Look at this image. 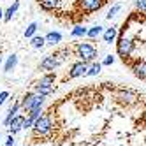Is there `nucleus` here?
<instances>
[{"label": "nucleus", "mask_w": 146, "mask_h": 146, "mask_svg": "<svg viewBox=\"0 0 146 146\" xmlns=\"http://www.w3.org/2000/svg\"><path fill=\"white\" fill-rule=\"evenodd\" d=\"M135 48V37H130L123 28V34L116 35V53L123 62H129Z\"/></svg>", "instance_id": "f257e3e1"}, {"label": "nucleus", "mask_w": 146, "mask_h": 146, "mask_svg": "<svg viewBox=\"0 0 146 146\" xmlns=\"http://www.w3.org/2000/svg\"><path fill=\"white\" fill-rule=\"evenodd\" d=\"M32 129H34V135H37V137H46V135H49L51 132H53V129H55L51 113L40 114V116L34 121Z\"/></svg>", "instance_id": "f03ea898"}, {"label": "nucleus", "mask_w": 146, "mask_h": 146, "mask_svg": "<svg viewBox=\"0 0 146 146\" xmlns=\"http://www.w3.org/2000/svg\"><path fill=\"white\" fill-rule=\"evenodd\" d=\"M74 53H76V56L81 62H86V64H90V62H93V60L97 58V49L93 48L90 42H79V44H76Z\"/></svg>", "instance_id": "7ed1b4c3"}, {"label": "nucleus", "mask_w": 146, "mask_h": 146, "mask_svg": "<svg viewBox=\"0 0 146 146\" xmlns=\"http://www.w3.org/2000/svg\"><path fill=\"white\" fill-rule=\"evenodd\" d=\"M44 100H46V97L39 95V93H35V92H30V93H27V95L21 99V102H19V108H21V111L28 113L30 109L35 108V106H42Z\"/></svg>", "instance_id": "20e7f679"}, {"label": "nucleus", "mask_w": 146, "mask_h": 146, "mask_svg": "<svg viewBox=\"0 0 146 146\" xmlns=\"http://www.w3.org/2000/svg\"><path fill=\"white\" fill-rule=\"evenodd\" d=\"M106 2H108V0H78V2H76V9L81 14L86 16V14H92V13L99 11Z\"/></svg>", "instance_id": "39448f33"}, {"label": "nucleus", "mask_w": 146, "mask_h": 146, "mask_svg": "<svg viewBox=\"0 0 146 146\" xmlns=\"http://www.w3.org/2000/svg\"><path fill=\"white\" fill-rule=\"evenodd\" d=\"M86 69H88V64H86V62H81V60L76 62V64H72V65H70V70L67 72V76L64 78V81L85 76V74H86Z\"/></svg>", "instance_id": "423d86ee"}, {"label": "nucleus", "mask_w": 146, "mask_h": 146, "mask_svg": "<svg viewBox=\"0 0 146 146\" xmlns=\"http://www.w3.org/2000/svg\"><path fill=\"white\" fill-rule=\"evenodd\" d=\"M39 67L42 69V70H48V72H55V69H58V67H60V64H58L56 56L51 53V55H46L42 60H40Z\"/></svg>", "instance_id": "0eeeda50"}, {"label": "nucleus", "mask_w": 146, "mask_h": 146, "mask_svg": "<svg viewBox=\"0 0 146 146\" xmlns=\"http://www.w3.org/2000/svg\"><path fill=\"white\" fill-rule=\"evenodd\" d=\"M23 121H25V116H23V114H16V116H14L11 121H9L7 129H9V132H11V135L18 134L19 130L23 129Z\"/></svg>", "instance_id": "6e6552de"}, {"label": "nucleus", "mask_w": 146, "mask_h": 146, "mask_svg": "<svg viewBox=\"0 0 146 146\" xmlns=\"http://www.w3.org/2000/svg\"><path fill=\"white\" fill-rule=\"evenodd\" d=\"M55 79H56V74L55 72H48L40 78L34 86H42V88H55Z\"/></svg>", "instance_id": "1a4fd4ad"}, {"label": "nucleus", "mask_w": 146, "mask_h": 146, "mask_svg": "<svg viewBox=\"0 0 146 146\" xmlns=\"http://www.w3.org/2000/svg\"><path fill=\"white\" fill-rule=\"evenodd\" d=\"M62 39H64V35H62L60 32H48L44 35V42L49 44V46H58L62 42Z\"/></svg>", "instance_id": "9d476101"}, {"label": "nucleus", "mask_w": 146, "mask_h": 146, "mask_svg": "<svg viewBox=\"0 0 146 146\" xmlns=\"http://www.w3.org/2000/svg\"><path fill=\"white\" fill-rule=\"evenodd\" d=\"M18 9H19V0H14V2H13V5H9V7L5 9V11H4V14H2V19H4L5 23H9V21L13 19V16L16 14V11H18Z\"/></svg>", "instance_id": "9b49d317"}, {"label": "nucleus", "mask_w": 146, "mask_h": 146, "mask_svg": "<svg viewBox=\"0 0 146 146\" xmlns=\"http://www.w3.org/2000/svg\"><path fill=\"white\" fill-rule=\"evenodd\" d=\"M116 35H118V27H111V28H106V32H102V39L106 44H111L116 40Z\"/></svg>", "instance_id": "f8f14e48"}, {"label": "nucleus", "mask_w": 146, "mask_h": 146, "mask_svg": "<svg viewBox=\"0 0 146 146\" xmlns=\"http://www.w3.org/2000/svg\"><path fill=\"white\" fill-rule=\"evenodd\" d=\"M37 2H39L40 9H44V11H55L62 0H37Z\"/></svg>", "instance_id": "ddd939ff"}, {"label": "nucleus", "mask_w": 146, "mask_h": 146, "mask_svg": "<svg viewBox=\"0 0 146 146\" xmlns=\"http://www.w3.org/2000/svg\"><path fill=\"white\" fill-rule=\"evenodd\" d=\"M19 109H21V108H19V102L16 100L14 104H13V106L11 108H9V111H7V116L4 118V125H5V127H7V125H9V121H11L14 116H16V114H18V111Z\"/></svg>", "instance_id": "4468645a"}, {"label": "nucleus", "mask_w": 146, "mask_h": 146, "mask_svg": "<svg viewBox=\"0 0 146 146\" xmlns=\"http://www.w3.org/2000/svg\"><path fill=\"white\" fill-rule=\"evenodd\" d=\"M146 64H144V60H141V62H137V64L134 65V74L137 76L141 81H144L146 79Z\"/></svg>", "instance_id": "2eb2a0df"}, {"label": "nucleus", "mask_w": 146, "mask_h": 146, "mask_svg": "<svg viewBox=\"0 0 146 146\" xmlns=\"http://www.w3.org/2000/svg\"><path fill=\"white\" fill-rule=\"evenodd\" d=\"M102 32H104V28H102L100 25L92 27V28H86V37H88L90 40H95L99 35H102Z\"/></svg>", "instance_id": "dca6fc26"}, {"label": "nucleus", "mask_w": 146, "mask_h": 146, "mask_svg": "<svg viewBox=\"0 0 146 146\" xmlns=\"http://www.w3.org/2000/svg\"><path fill=\"white\" fill-rule=\"evenodd\" d=\"M100 69H102V65L99 64V62H90V64H88V69H86V74H85V76H88V78H92V76H97L99 72H100Z\"/></svg>", "instance_id": "f3484780"}, {"label": "nucleus", "mask_w": 146, "mask_h": 146, "mask_svg": "<svg viewBox=\"0 0 146 146\" xmlns=\"http://www.w3.org/2000/svg\"><path fill=\"white\" fill-rule=\"evenodd\" d=\"M16 65H18V56H16V55H11V56H7L5 64H4V72H11V70H13Z\"/></svg>", "instance_id": "a211bd4d"}, {"label": "nucleus", "mask_w": 146, "mask_h": 146, "mask_svg": "<svg viewBox=\"0 0 146 146\" xmlns=\"http://www.w3.org/2000/svg\"><path fill=\"white\" fill-rule=\"evenodd\" d=\"M30 46H32L34 49H42V48L46 46L44 37H40V35H34V37H30Z\"/></svg>", "instance_id": "6ab92c4d"}, {"label": "nucleus", "mask_w": 146, "mask_h": 146, "mask_svg": "<svg viewBox=\"0 0 146 146\" xmlns=\"http://www.w3.org/2000/svg\"><path fill=\"white\" fill-rule=\"evenodd\" d=\"M120 99L125 100V102H135L137 100V95H135L134 92H130V90H125V92L120 93Z\"/></svg>", "instance_id": "aec40b11"}, {"label": "nucleus", "mask_w": 146, "mask_h": 146, "mask_svg": "<svg viewBox=\"0 0 146 146\" xmlns=\"http://www.w3.org/2000/svg\"><path fill=\"white\" fill-rule=\"evenodd\" d=\"M40 114H42V106H35V108H32V109L27 113V116H28V118H32V120L35 121V120L40 116Z\"/></svg>", "instance_id": "412c9836"}, {"label": "nucleus", "mask_w": 146, "mask_h": 146, "mask_svg": "<svg viewBox=\"0 0 146 146\" xmlns=\"http://www.w3.org/2000/svg\"><path fill=\"white\" fill-rule=\"evenodd\" d=\"M37 27H39V25H37V21H32V23H30V25L25 28V37H27V39L34 37V35H35V32H37Z\"/></svg>", "instance_id": "4be33fe9"}, {"label": "nucleus", "mask_w": 146, "mask_h": 146, "mask_svg": "<svg viewBox=\"0 0 146 146\" xmlns=\"http://www.w3.org/2000/svg\"><path fill=\"white\" fill-rule=\"evenodd\" d=\"M70 35H72V37H85V35H86V28H85V27H81V25H78V27L72 28Z\"/></svg>", "instance_id": "5701e85b"}, {"label": "nucleus", "mask_w": 146, "mask_h": 146, "mask_svg": "<svg viewBox=\"0 0 146 146\" xmlns=\"http://www.w3.org/2000/svg\"><path fill=\"white\" fill-rule=\"evenodd\" d=\"M120 9H121V5H120V4H116V5H113V7L109 9V13H108V16H106V18H108V19L114 18V16H116V14L120 13Z\"/></svg>", "instance_id": "b1692460"}, {"label": "nucleus", "mask_w": 146, "mask_h": 146, "mask_svg": "<svg viewBox=\"0 0 146 146\" xmlns=\"http://www.w3.org/2000/svg\"><path fill=\"white\" fill-rule=\"evenodd\" d=\"M135 7L144 14V11H146V0H135Z\"/></svg>", "instance_id": "393cba45"}, {"label": "nucleus", "mask_w": 146, "mask_h": 146, "mask_svg": "<svg viewBox=\"0 0 146 146\" xmlns=\"http://www.w3.org/2000/svg\"><path fill=\"white\" fill-rule=\"evenodd\" d=\"M111 64H114V56H113V55H108L106 58L100 62V65H102V67H104V65H111Z\"/></svg>", "instance_id": "a878e982"}, {"label": "nucleus", "mask_w": 146, "mask_h": 146, "mask_svg": "<svg viewBox=\"0 0 146 146\" xmlns=\"http://www.w3.org/2000/svg\"><path fill=\"white\" fill-rule=\"evenodd\" d=\"M32 125H34V120H32V118H28V116H25L23 129H32Z\"/></svg>", "instance_id": "bb28decb"}, {"label": "nucleus", "mask_w": 146, "mask_h": 146, "mask_svg": "<svg viewBox=\"0 0 146 146\" xmlns=\"http://www.w3.org/2000/svg\"><path fill=\"white\" fill-rule=\"evenodd\" d=\"M9 99V92H0V108L4 106V102Z\"/></svg>", "instance_id": "cd10ccee"}, {"label": "nucleus", "mask_w": 146, "mask_h": 146, "mask_svg": "<svg viewBox=\"0 0 146 146\" xmlns=\"http://www.w3.org/2000/svg\"><path fill=\"white\" fill-rule=\"evenodd\" d=\"M5 146H14V137L11 134H9V137H7V143H5Z\"/></svg>", "instance_id": "c85d7f7f"}, {"label": "nucleus", "mask_w": 146, "mask_h": 146, "mask_svg": "<svg viewBox=\"0 0 146 146\" xmlns=\"http://www.w3.org/2000/svg\"><path fill=\"white\" fill-rule=\"evenodd\" d=\"M2 14H4V11H2V9H0V19H2Z\"/></svg>", "instance_id": "c756f323"}, {"label": "nucleus", "mask_w": 146, "mask_h": 146, "mask_svg": "<svg viewBox=\"0 0 146 146\" xmlns=\"http://www.w3.org/2000/svg\"><path fill=\"white\" fill-rule=\"evenodd\" d=\"M0 65H2V56H0Z\"/></svg>", "instance_id": "7c9ffc66"}, {"label": "nucleus", "mask_w": 146, "mask_h": 146, "mask_svg": "<svg viewBox=\"0 0 146 146\" xmlns=\"http://www.w3.org/2000/svg\"><path fill=\"white\" fill-rule=\"evenodd\" d=\"M0 143H2V135H0Z\"/></svg>", "instance_id": "2f4dec72"}]
</instances>
